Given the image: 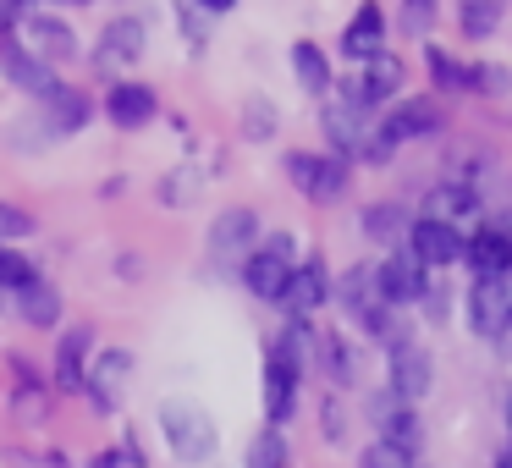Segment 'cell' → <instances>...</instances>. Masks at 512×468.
I'll list each match as a JSON object with an SVG mask.
<instances>
[{
	"mask_svg": "<svg viewBox=\"0 0 512 468\" xmlns=\"http://www.w3.org/2000/svg\"><path fill=\"white\" fill-rule=\"evenodd\" d=\"M292 243H298V237H292V232H276V237H270V254H281V259H287V265H292Z\"/></svg>",
	"mask_w": 512,
	"mask_h": 468,
	"instance_id": "40",
	"label": "cell"
},
{
	"mask_svg": "<svg viewBox=\"0 0 512 468\" xmlns=\"http://www.w3.org/2000/svg\"><path fill=\"white\" fill-rule=\"evenodd\" d=\"M298 380H303V369H292L287 358H276V353L265 358V419H270V430H281V424L292 419V408H298Z\"/></svg>",
	"mask_w": 512,
	"mask_h": 468,
	"instance_id": "13",
	"label": "cell"
},
{
	"mask_svg": "<svg viewBox=\"0 0 512 468\" xmlns=\"http://www.w3.org/2000/svg\"><path fill=\"white\" fill-rule=\"evenodd\" d=\"M160 430H166V446L182 457V463H210L215 457V446H221V430H215V419L199 408V402H182V397H171V402H160Z\"/></svg>",
	"mask_w": 512,
	"mask_h": 468,
	"instance_id": "1",
	"label": "cell"
},
{
	"mask_svg": "<svg viewBox=\"0 0 512 468\" xmlns=\"http://www.w3.org/2000/svg\"><path fill=\"white\" fill-rule=\"evenodd\" d=\"M61 6H83V0H61Z\"/></svg>",
	"mask_w": 512,
	"mask_h": 468,
	"instance_id": "45",
	"label": "cell"
},
{
	"mask_svg": "<svg viewBox=\"0 0 512 468\" xmlns=\"http://www.w3.org/2000/svg\"><path fill=\"white\" fill-rule=\"evenodd\" d=\"M369 413H375V430H380V441H391V446H402V452H419V419H413V408L402 397H375L369 402Z\"/></svg>",
	"mask_w": 512,
	"mask_h": 468,
	"instance_id": "18",
	"label": "cell"
},
{
	"mask_svg": "<svg viewBox=\"0 0 512 468\" xmlns=\"http://www.w3.org/2000/svg\"><path fill=\"white\" fill-rule=\"evenodd\" d=\"M292 270H298V265H287V259L270 254V248H254V254L243 259V281H248V292H254V298H265V303H281V298H287Z\"/></svg>",
	"mask_w": 512,
	"mask_h": 468,
	"instance_id": "15",
	"label": "cell"
},
{
	"mask_svg": "<svg viewBox=\"0 0 512 468\" xmlns=\"http://www.w3.org/2000/svg\"><path fill=\"white\" fill-rule=\"evenodd\" d=\"M6 34H12L34 61H45V67H56V61H67L72 50H78L72 28L61 23V17H50V12H23V17H12V28H6Z\"/></svg>",
	"mask_w": 512,
	"mask_h": 468,
	"instance_id": "4",
	"label": "cell"
},
{
	"mask_svg": "<svg viewBox=\"0 0 512 468\" xmlns=\"http://www.w3.org/2000/svg\"><path fill=\"white\" fill-rule=\"evenodd\" d=\"M0 72L17 83V89H28L34 100H50V94L61 89V78H56V67H45V61H34L23 45H17L12 34H0Z\"/></svg>",
	"mask_w": 512,
	"mask_h": 468,
	"instance_id": "11",
	"label": "cell"
},
{
	"mask_svg": "<svg viewBox=\"0 0 512 468\" xmlns=\"http://www.w3.org/2000/svg\"><path fill=\"white\" fill-rule=\"evenodd\" d=\"M127 375H133V353H127V347L94 353L89 375H83V391H89L94 413H116V402H122V391H127Z\"/></svg>",
	"mask_w": 512,
	"mask_h": 468,
	"instance_id": "8",
	"label": "cell"
},
{
	"mask_svg": "<svg viewBox=\"0 0 512 468\" xmlns=\"http://www.w3.org/2000/svg\"><path fill=\"white\" fill-rule=\"evenodd\" d=\"M501 468H512V446H507V452H501Z\"/></svg>",
	"mask_w": 512,
	"mask_h": 468,
	"instance_id": "43",
	"label": "cell"
},
{
	"mask_svg": "<svg viewBox=\"0 0 512 468\" xmlns=\"http://www.w3.org/2000/svg\"><path fill=\"white\" fill-rule=\"evenodd\" d=\"M358 468H419V463H413V452H402V446H391V441H369L364 457H358Z\"/></svg>",
	"mask_w": 512,
	"mask_h": 468,
	"instance_id": "32",
	"label": "cell"
},
{
	"mask_svg": "<svg viewBox=\"0 0 512 468\" xmlns=\"http://www.w3.org/2000/svg\"><path fill=\"white\" fill-rule=\"evenodd\" d=\"M325 435H331V441H342V413H336V402H325Z\"/></svg>",
	"mask_w": 512,
	"mask_h": 468,
	"instance_id": "41",
	"label": "cell"
},
{
	"mask_svg": "<svg viewBox=\"0 0 512 468\" xmlns=\"http://www.w3.org/2000/svg\"><path fill=\"white\" fill-rule=\"evenodd\" d=\"M34 232V215L17 210V204H0V248L12 243V237H28Z\"/></svg>",
	"mask_w": 512,
	"mask_h": 468,
	"instance_id": "37",
	"label": "cell"
},
{
	"mask_svg": "<svg viewBox=\"0 0 512 468\" xmlns=\"http://www.w3.org/2000/svg\"><path fill=\"white\" fill-rule=\"evenodd\" d=\"M507 430H512V397H507Z\"/></svg>",
	"mask_w": 512,
	"mask_h": 468,
	"instance_id": "44",
	"label": "cell"
},
{
	"mask_svg": "<svg viewBox=\"0 0 512 468\" xmlns=\"http://www.w3.org/2000/svg\"><path fill=\"white\" fill-rule=\"evenodd\" d=\"M144 45H149L144 23H138V17H116V23H105L100 45H94V72H100V78H116L122 67H138Z\"/></svg>",
	"mask_w": 512,
	"mask_h": 468,
	"instance_id": "7",
	"label": "cell"
},
{
	"mask_svg": "<svg viewBox=\"0 0 512 468\" xmlns=\"http://www.w3.org/2000/svg\"><path fill=\"white\" fill-rule=\"evenodd\" d=\"M50 133H78V127L83 122H89V100H83V94L78 89H56V94H50Z\"/></svg>",
	"mask_w": 512,
	"mask_h": 468,
	"instance_id": "28",
	"label": "cell"
},
{
	"mask_svg": "<svg viewBox=\"0 0 512 468\" xmlns=\"http://www.w3.org/2000/svg\"><path fill=\"white\" fill-rule=\"evenodd\" d=\"M248 243H259V215L254 210H221L215 215V226H210V248L221 259H237V254H248Z\"/></svg>",
	"mask_w": 512,
	"mask_h": 468,
	"instance_id": "20",
	"label": "cell"
},
{
	"mask_svg": "<svg viewBox=\"0 0 512 468\" xmlns=\"http://www.w3.org/2000/svg\"><path fill=\"white\" fill-rule=\"evenodd\" d=\"M468 325L479 336H501L512 325V281L507 276H474V287H468Z\"/></svg>",
	"mask_w": 512,
	"mask_h": 468,
	"instance_id": "6",
	"label": "cell"
},
{
	"mask_svg": "<svg viewBox=\"0 0 512 468\" xmlns=\"http://www.w3.org/2000/svg\"><path fill=\"white\" fill-rule=\"evenodd\" d=\"M243 468H287V441H281V430H259L254 441H248Z\"/></svg>",
	"mask_w": 512,
	"mask_h": 468,
	"instance_id": "30",
	"label": "cell"
},
{
	"mask_svg": "<svg viewBox=\"0 0 512 468\" xmlns=\"http://www.w3.org/2000/svg\"><path fill=\"white\" fill-rule=\"evenodd\" d=\"M408 248L424 259V265H457V259H463V248H468V237L457 232L452 221H430V215H419V221H413V232H408Z\"/></svg>",
	"mask_w": 512,
	"mask_h": 468,
	"instance_id": "12",
	"label": "cell"
},
{
	"mask_svg": "<svg viewBox=\"0 0 512 468\" xmlns=\"http://www.w3.org/2000/svg\"><path fill=\"white\" fill-rule=\"evenodd\" d=\"M501 12H507V0H457V28L468 39H490L501 28Z\"/></svg>",
	"mask_w": 512,
	"mask_h": 468,
	"instance_id": "26",
	"label": "cell"
},
{
	"mask_svg": "<svg viewBox=\"0 0 512 468\" xmlns=\"http://www.w3.org/2000/svg\"><path fill=\"white\" fill-rule=\"evenodd\" d=\"M155 111H160V100H155V89L149 83H116L111 94H105V116H111L116 127H149L155 122Z\"/></svg>",
	"mask_w": 512,
	"mask_h": 468,
	"instance_id": "16",
	"label": "cell"
},
{
	"mask_svg": "<svg viewBox=\"0 0 512 468\" xmlns=\"http://www.w3.org/2000/svg\"><path fill=\"white\" fill-rule=\"evenodd\" d=\"M430 23H435V0H402V28L408 34H430Z\"/></svg>",
	"mask_w": 512,
	"mask_h": 468,
	"instance_id": "38",
	"label": "cell"
},
{
	"mask_svg": "<svg viewBox=\"0 0 512 468\" xmlns=\"http://www.w3.org/2000/svg\"><path fill=\"white\" fill-rule=\"evenodd\" d=\"M243 133L254 138V144H265V138L276 133V105H270V100H248L243 105Z\"/></svg>",
	"mask_w": 512,
	"mask_h": 468,
	"instance_id": "33",
	"label": "cell"
},
{
	"mask_svg": "<svg viewBox=\"0 0 512 468\" xmlns=\"http://www.w3.org/2000/svg\"><path fill=\"white\" fill-rule=\"evenodd\" d=\"M402 72H408V67H402V61L391 56V50H380V56H369L364 67H358V78H347V83H342V94L375 111V105H386L391 94L402 89Z\"/></svg>",
	"mask_w": 512,
	"mask_h": 468,
	"instance_id": "9",
	"label": "cell"
},
{
	"mask_svg": "<svg viewBox=\"0 0 512 468\" xmlns=\"http://www.w3.org/2000/svg\"><path fill=\"white\" fill-rule=\"evenodd\" d=\"M17 309H23L28 325H39V331H50V325L61 320V292L50 287L45 276H34L28 287H17Z\"/></svg>",
	"mask_w": 512,
	"mask_h": 468,
	"instance_id": "24",
	"label": "cell"
},
{
	"mask_svg": "<svg viewBox=\"0 0 512 468\" xmlns=\"http://www.w3.org/2000/svg\"><path fill=\"white\" fill-rule=\"evenodd\" d=\"M325 298H331V276H325V265H320V259H309V265H298V270H292L287 298H281V303H287V314H292V320H309V314L320 309Z\"/></svg>",
	"mask_w": 512,
	"mask_h": 468,
	"instance_id": "19",
	"label": "cell"
},
{
	"mask_svg": "<svg viewBox=\"0 0 512 468\" xmlns=\"http://www.w3.org/2000/svg\"><path fill=\"white\" fill-rule=\"evenodd\" d=\"M193 6H199V12H232L237 0H193Z\"/></svg>",
	"mask_w": 512,
	"mask_h": 468,
	"instance_id": "42",
	"label": "cell"
},
{
	"mask_svg": "<svg viewBox=\"0 0 512 468\" xmlns=\"http://www.w3.org/2000/svg\"><path fill=\"white\" fill-rule=\"evenodd\" d=\"M380 39H386V17H380V0H364V6H358V17L347 23V34H342V56L369 61V56H380Z\"/></svg>",
	"mask_w": 512,
	"mask_h": 468,
	"instance_id": "22",
	"label": "cell"
},
{
	"mask_svg": "<svg viewBox=\"0 0 512 468\" xmlns=\"http://www.w3.org/2000/svg\"><path fill=\"white\" fill-rule=\"evenodd\" d=\"M89 468H149V463H144V446H138L133 435H127L122 446H111V452H94V457H89Z\"/></svg>",
	"mask_w": 512,
	"mask_h": 468,
	"instance_id": "34",
	"label": "cell"
},
{
	"mask_svg": "<svg viewBox=\"0 0 512 468\" xmlns=\"http://www.w3.org/2000/svg\"><path fill=\"white\" fill-rule=\"evenodd\" d=\"M507 67H496V61H485V67H474V89H485V94H501L507 89Z\"/></svg>",
	"mask_w": 512,
	"mask_h": 468,
	"instance_id": "39",
	"label": "cell"
},
{
	"mask_svg": "<svg viewBox=\"0 0 512 468\" xmlns=\"http://www.w3.org/2000/svg\"><path fill=\"white\" fill-rule=\"evenodd\" d=\"M89 347H94V325H72L56 347V386L61 391H78L83 375H89Z\"/></svg>",
	"mask_w": 512,
	"mask_h": 468,
	"instance_id": "21",
	"label": "cell"
},
{
	"mask_svg": "<svg viewBox=\"0 0 512 468\" xmlns=\"http://www.w3.org/2000/svg\"><path fill=\"white\" fill-rule=\"evenodd\" d=\"M463 259L474 265V276H507L512 270V232L507 226H479V232L468 237Z\"/></svg>",
	"mask_w": 512,
	"mask_h": 468,
	"instance_id": "17",
	"label": "cell"
},
{
	"mask_svg": "<svg viewBox=\"0 0 512 468\" xmlns=\"http://www.w3.org/2000/svg\"><path fill=\"white\" fill-rule=\"evenodd\" d=\"M375 292L391 303V309H402V303H413V298H424V292H430V265H424L408 243L391 248V254L375 265Z\"/></svg>",
	"mask_w": 512,
	"mask_h": 468,
	"instance_id": "3",
	"label": "cell"
},
{
	"mask_svg": "<svg viewBox=\"0 0 512 468\" xmlns=\"http://www.w3.org/2000/svg\"><path fill=\"white\" fill-rule=\"evenodd\" d=\"M386 375H391V397H402L413 408L435 380V364H430V353H424V342L402 336L397 347H386Z\"/></svg>",
	"mask_w": 512,
	"mask_h": 468,
	"instance_id": "5",
	"label": "cell"
},
{
	"mask_svg": "<svg viewBox=\"0 0 512 468\" xmlns=\"http://www.w3.org/2000/svg\"><path fill=\"white\" fill-rule=\"evenodd\" d=\"M314 353H320L325 375H331L336 386H353V380H358V358H353V347H347L336 331H325L320 342H314Z\"/></svg>",
	"mask_w": 512,
	"mask_h": 468,
	"instance_id": "27",
	"label": "cell"
},
{
	"mask_svg": "<svg viewBox=\"0 0 512 468\" xmlns=\"http://www.w3.org/2000/svg\"><path fill=\"white\" fill-rule=\"evenodd\" d=\"M441 105L435 100H402L397 111L380 116V133L391 138V144H408V138H424V133H441Z\"/></svg>",
	"mask_w": 512,
	"mask_h": 468,
	"instance_id": "14",
	"label": "cell"
},
{
	"mask_svg": "<svg viewBox=\"0 0 512 468\" xmlns=\"http://www.w3.org/2000/svg\"><path fill=\"white\" fill-rule=\"evenodd\" d=\"M17 413H23V424H39V419H50V391H39L34 380H28V386L17 391Z\"/></svg>",
	"mask_w": 512,
	"mask_h": 468,
	"instance_id": "36",
	"label": "cell"
},
{
	"mask_svg": "<svg viewBox=\"0 0 512 468\" xmlns=\"http://www.w3.org/2000/svg\"><path fill=\"white\" fill-rule=\"evenodd\" d=\"M39 276V270L34 265H28V259L23 254H12V248H0V287H28V281H34Z\"/></svg>",
	"mask_w": 512,
	"mask_h": 468,
	"instance_id": "35",
	"label": "cell"
},
{
	"mask_svg": "<svg viewBox=\"0 0 512 468\" xmlns=\"http://www.w3.org/2000/svg\"><path fill=\"white\" fill-rule=\"evenodd\" d=\"M292 67H298V83L309 94H325V89H331V78H336L331 61H325V50L314 45V39H298V45H292Z\"/></svg>",
	"mask_w": 512,
	"mask_h": 468,
	"instance_id": "25",
	"label": "cell"
},
{
	"mask_svg": "<svg viewBox=\"0 0 512 468\" xmlns=\"http://www.w3.org/2000/svg\"><path fill=\"white\" fill-rule=\"evenodd\" d=\"M320 127H325V138H331V149L347 160V155L364 149V138H369V127H375V122H369V105H358V100H347V94H342L336 105H325V111H320Z\"/></svg>",
	"mask_w": 512,
	"mask_h": 468,
	"instance_id": "10",
	"label": "cell"
},
{
	"mask_svg": "<svg viewBox=\"0 0 512 468\" xmlns=\"http://www.w3.org/2000/svg\"><path fill=\"white\" fill-rule=\"evenodd\" d=\"M408 232H413V221H408L402 204H369V210H364V237H369V243L402 248V243H408Z\"/></svg>",
	"mask_w": 512,
	"mask_h": 468,
	"instance_id": "23",
	"label": "cell"
},
{
	"mask_svg": "<svg viewBox=\"0 0 512 468\" xmlns=\"http://www.w3.org/2000/svg\"><path fill=\"white\" fill-rule=\"evenodd\" d=\"M287 177L298 182L303 199L336 204L347 193V160L342 155H309V149H292V155H287Z\"/></svg>",
	"mask_w": 512,
	"mask_h": 468,
	"instance_id": "2",
	"label": "cell"
},
{
	"mask_svg": "<svg viewBox=\"0 0 512 468\" xmlns=\"http://www.w3.org/2000/svg\"><path fill=\"white\" fill-rule=\"evenodd\" d=\"M193 199H199V171H171V177L160 182V204H166V210H188Z\"/></svg>",
	"mask_w": 512,
	"mask_h": 468,
	"instance_id": "31",
	"label": "cell"
},
{
	"mask_svg": "<svg viewBox=\"0 0 512 468\" xmlns=\"http://www.w3.org/2000/svg\"><path fill=\"white\" fill-rule=\"evenodd\" d=\"M424 61H430V78L441 83V89H452V94H457V89H474V67L452 61L441 45H430V50H424Z\"/></svg>",
	"mask_w": 512,
	"mask_h": 468,
	"instance_id": "29",
	"label": "cell"
}]
</instances>
